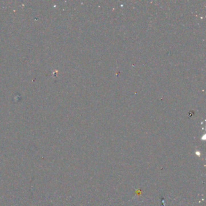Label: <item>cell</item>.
<instances>
[{
    "label": "cell",
    "mask_w": 206,
    "mask_h": 206,
    "mask_svg": "<svg viewBox=\"0 0 206 206\" xmlns=\"http://www.w3.org/2000/svg\"><path fill=\"white\" fill-rule=\"evenodd\" d=\"M196 155H198V157H199V156L201 155V153H200V152H199V151H196Z\"/></svg>",
    "instance_id": "obj_1"
}]
</instances>
